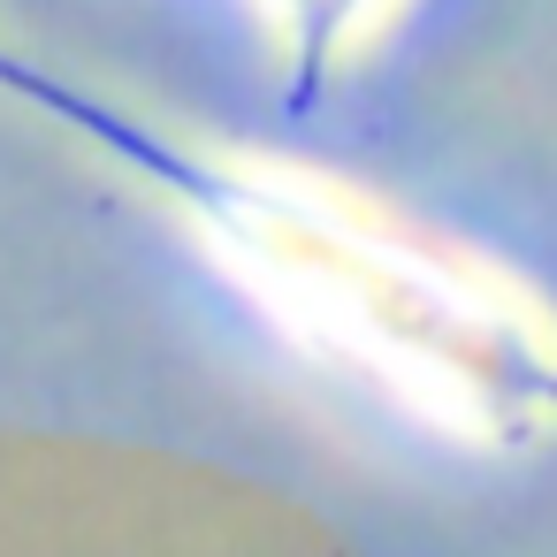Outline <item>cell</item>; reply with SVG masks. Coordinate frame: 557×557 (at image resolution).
<instances>
[{"label":"cell","mask_w":557,"mask_h":557,"mask_svg":"<svg viewBox=\"0 0 557 557\" xmlns=\"http://www.w3.org/2000/svg\"><path fill=\"white\" fill-rule=\"evenodd\" d=\"M0 108L123 176L313 374L458 458L557 443V306L458 230L290 153L207 138L0 32Z\"/></svg>","instance_id":"cell-1"},{"label":"cell","mask_w":557,"mask_h":557,"mask_svg":"<svg viewBox=\"0 0 557 557\" xmlns=\"http://www.w3.org/2000/svg\"><path fill=\"white\" fill-rule=\"evenodd\" d=\"M405 0H252V16L275 54V92L290 115H306L374 39Z\"/></svg>","instance_id":"cell-2"}]
</instances>
